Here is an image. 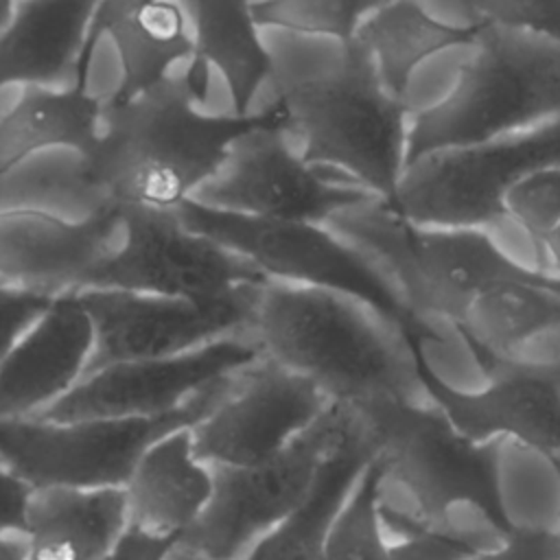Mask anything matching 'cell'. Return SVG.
<instances>
[{"label":"cell","mask_w":560,"mask_h":560,"mask_svg":"<svg viewBox=\"0 0 560 560\" xmlns=\"http://www.w3.org/2000/svg\"><path fill=\"white\" fill-rule=\"evenodd\" d=\"M188 79L166 77L122 105H105L101 133L81 158V179L122 206L177 210L225 164L232 147L256 129H287L276 101L258 114H206Z\"/></svg>","instance_id":"6da1fadb"},{"label":"cell","mask_w":560,"mask_h":560,"mask_svg":"<svg viewBox=\"0 0 560 560\" xmlns=\"http://www.w3.org/2000/svg\"><path fill=\"white\" fill-rule=\"evenodd\" d=\"M249 328L262 357L313 381L330 402L361 407L422 387L418 343L424 341L352 298L269 280Z\"/></svg>","instance_id":"7a4b0ae2"},{"label":"cell","mask_w":560,"mask_h":560,"mask_svg":"<svg viewBox=\"0 0 560 560\" xmlns=\"http://www.w3.org/2000/svg\"><path fill=\"white\" fill-rule=\"evenodd\" d=\"M453 90L409 120L407 168L560 118V44L479 26Z\"/></svg>","instance_id":"3957f363"},{"label":"cell","mask_w":560,"mask_h":560,"mask_svg":"<svg viewBox=\"0 0 560 560\" xmlns=\"http://www.w3.org/2000/svg\"><path fill=\"white\" fill-rule=\"evenodd\" d=\"M278 94L306 164L339 168L381 203L394 201L407 171L409 109L359 42L343 44L339 63L324 74L278 81Z\"/></svg>","instance_id":"277c9868"},{"label":"cell","mask_w":560,"mask_h":560,"mask_svg":"<svg viewBox=\"0 0 560 560\" xmlns=\"http://www.w3.org/2000/svg\"><path fill=\"white\" fill-rule=\"evenodd\" d=\"M372 444L383 477L416 501V523L446 527L448 510L468 503L503 536L514 525L503 510L497 479L499 440L479 442L462 433L438 407L387 398L352 407Z\"/></svg>","instance_id":"5b68a950"},{"label":"cell","mask_w":560,"mask_h":560,"mask_svg":"<svg viewBox=\"0 0 560 560\" xmlns=\"http://www.w3.org/2000/svg\"><path fill=\"white\" fill-rule=\"evenodd\" d=\"M177 217L188 230L247 258L269 280L352 298L402 335L422 341L438 339L431 324L411 311L383 267L322 223L256 219L195 199H186Z\"/></svg>","instance_id":"8992f818"},{"label":"cell","mask_w":560,"mask_h":560,"mask_svg":"<svg viewBox=\"0 0 560 560\" xmlns=\"http://www.w3.org/2000/svg\"><path fill=\"white\" fill-rule=\"evenodd\" d=\"M234 376L212 383L177 411L155 418L4 420L0 462L35 490L125 488L142 453L166 433L201 422L225 398Z\"/></svg>","instance_id":"52a82bcc"},{"label":"cell","mask_w":560,"mask_h":560,"mask_svg":"<svg viewBox=\"0 0 560 560\" xmlns=\"http://www.w3.org/2000/svg\"><path fill=\"white\" fill-rule=\"evenodd\" d=\"M354 422L348 405L326 411L276 457L256 466H210L212 494L179 545L212 560H238L311 492L319 466Z\"/></svg>","instance_id":"ba28073f"},{"label":"cell","mask_w":560,"mask_h":560,"mask_svg":"<svg viewBox=\"0 0 560 560\" xmlns=\"http://www.w3.org/2000/svg\"><path fill=\"white\" fill-rule=\"evenodd\" d=\"M560 166V118L409 166L387 210L416 225L490 228L505 190L525 175Z\"/></svg>","instance_id":"9c48e42d"},{"label":"cell","mask_w":560,"mask_h":560,"mask_svg":"<svg viewBox=\"0 0 560 560\" xmlns=\"http://www.w3.org/2000/svg\"><path fill=\"white\" fill-rule=\"evenodd\" d=\"M118 245L94 267L85 289H120L214 302L269 278L247 258L188 230L177 210L122 206Z\"/></svg>","instance_id":"30bf717a"},{"label":"cell","mask_w":560,"mask_h":560,"mask_svg":"<svg viewBox=\"0 0 560 560\" xmlns=\"http://www.w3.org/2000/svg\"><path fill=\"white\" fill-rule=\"evenodd\" d=\"M260 287L214 302L120 291L79 289L77 298L94 328V350L85 374L101 368L175 357L252 326Z\"/></svg>","instance_id":"8fae6325"},{"label":"cell","mask_w":560,"mask_h":560,"mask_svg":"<svg viewBox=\"0 0 560 560\" xmlns=\"http://www.w3.org/2000/svg\"><path fill=\"white\" fill-rule=\"evenodd\" d=\"M284 129H256L241 138L221 171L195 192V201L269 221L324 223L381 201L359 184H335L306 164Z\"/></svg>","instance_id":"7c38bea8"},{"label":"cell","mask_w":560,"mask_h":560,"mask_svg":"<svg viewBox=\"0 0 560 560\" xmlns=\"http://www.w3.org/2000/svg\"><path fill=\"white\" fill-rule=\"evenodd\" d=\"M260 359L262 350L256 339L232 335L175 357L114 363L83 376L61 400L35 418L59 422L164 416Z\"/></svg>","instance_id":"4fadbf2b"},{"label":"cell","mask_w":560,"mask_h":560,"mask_svg":"<svg viewBox=\"0 0 560 560\" xmlns=\"http://www.w3.org/2000/svg\"><path fill=\"white\" fill-rule=\"evenodd\" d=\"M330 405L306 376L262 357L234 376L225 398L195 427V455L208 466H256L284 451Z\"/></svg>","instance_id":"5bb4252c"},{"label":"cell","mask_w":560,"mask_h":560,"mask_svg":"<svg viewBox=\"0 0 560 560\" xmlns=\"http://www.w3.org/2000/svg\"><path fill=\"white\" fill-rule=\"evenodd\" d=\"M481 370L490 378L486 389H453L433 372L418 343L422 389L462 433L479 442L512 438L560 470V361L532 363L508 357Z\"/></svg>","instance_id":"9a60e30c"},{"label":"cell","mask_w":560,"mask_h":560,"mask_svg":"<svg viewBox=\"0 0 560 560\" xmlns=\"http://www.w3.org/2000/svg\"><path fill=\"white\" fill-rule=\"evenodd\" d=\"M118 203L103 199L88 217L42 208L0 210V282L50 295L85 289L94 267L118 245Z\"/></svg>","instance_id":"2e32d148"},{"label":"cell","mask_w":560,"mask_h":560,"mask_svg":"<svg viewBox=\"0 0 560 560\" xmlns=\"http://www.w3.org/2000/svg\"><path fill=\"white\" fill-rule=\"evenodd\" d=\"M94 328L77 291L52 298L0 361V422L35 418L85 374Z\"/></svg>","instance_id":"e0dca14e"},{"label":"cell","mask_w":560,"mask_h":560,"mask_svg":"<svg viewBox=\"0 0 560 560\" xmlns=\"http://www.w3.org/2000/svg\"><path fill=\"white\" fill-rule=\"evenodd\" d=\"M188 18L192 59L184 77L203 101L208 66L221 74L232 114H252V101L265 81L276 79V59L262 44L254 20V0H177Z\"/></svg>","instance_id":"ac0fdd59"},{"label":"cell","mask_w":560,"mask_h":560,"mask_svg":"<svg viewBox=\"0 0 560 560\" xmlns=\"http://www.w3.org/2000/svg\"><path fill=\"white\" fill-rule=\"evenodd\" d=\"M122 494L129 527L182 540L212 494V468L195 455L190 427L153 442Z\"/></svg>","instance_id":"d6986e66"},{"label":"cell","mask_w":560,"mask_h":560,"mask_svg":"<svg viewBox=\"0 0 560 560\" xmlns=\"http://www.w3.org/2000/svg\"><path fill=\"white\" fill-rule=\"evenodd\" d=\"M98 0H18L13 20L0 31V90L50 88L74 72Z\"/></svg>","instance_id":"ffe728a7"},{"label":"cell","mask_w":560,"mask_h":560,"mask_svg":"<svg viewBox=\"0 0 560 560\" xmlns=\"http://www.w3.org/2000/svg\"><path fill=\"white\" fill-rule=\"evenodd\" d=\"M372 459V444L354 413L352 427L319 466L306 499L258 538L243 560H322L332 523Z\"/></svg>","instance_id":"44dd1931"},{"label":"cell","mask_w":560,"mask_h":560,"mask_svg":"<svg viewBox=\"0 0 560 560\" xmlns=\"http://www.w3.org/2000/svg\"><path fill=\"white\" fill-rule=\"evenodd\" d=\"M127 527L122 488L35 490L26 560H103Z\"/></svg>","instance_id":"7402d4cb"},{"label":"cell","mask_w":560,"mask_h":560,"mask_svg":"<svg viewBox=\"0 0 560 560\" xmlns=\"http://www.w3.org/2000/svg\"><path fill=\"white\" fill-rule=\"evenodd\" d=\"M105 103L88 88H22L0 116V179L42 151L63 149L85 158L98 140Z\"/></svg>","instance_id":"603a6c76"},{"label":"cell","mask_w":560,"mask_h":560,"mask_svg":"<svg viewBox=\"0 0 560 560\" xmlns=\"http://www.w3.org/2000/svg\"><path fill=\"white\" fill-rule=\"evenodd\" d=\"M479 26H453L433 18L418 0H389L357 31L354 42L370 55L383 85L405 101L413 72L429 57L472 46Z\"/></svg>","instance_id":"cb8c5ba5"},{"label":"cell","mask_w":560,"mask_h":560,"mask_svg":"<svg viewBox=\"0 0 560 560\" xmlns=\"http://www.w3.org/2000/svg\"><path fill=\"white\" fill-rule=\"evenodd\" d=\"M107 37L120 61V81L105 105H122L168 77L173 63L192 59L188 18L177 0L149 4L120 22Z\"/></svg>","instance_id":"d4e9b609"},{"label":"cell","mask_w":560,"mask_h":560,"mask_svg":"<svg viewBox=\"0 0 560 560\" xmlns=\"http://www.w3.org/2000/svg\"><path fill=\"white\" fill-rule=\"evenodd\" d=\"M389 0H254L258 26L298 35L337 39L341 46L357 37L359 26Z\"/></svg>","instance_id":"484cf974"},{"label":"cell","mask_w":560,"mask_h":560,"mask_svg":"<svg viewBox=\"0 0 560 560\" xmlns=\"http://www.w3.org/2000/svg\"><path fill=\"white\" fill-rule=\"evenodd\" d=\"M383 470L376 459L368 464L328 534L322 560H387L381 534Z\"/></svg>","instance_id":"4316f807"},{"label":"cell","mask_w":560,"mask_h":560,"mask_svg":"<svg viewBox=\"0 0 560 560\" xmlns=\"http://www.w3.org/2000/svg\"><path fill=\"white\" fill-rule=\"evenodd\" d=\"M503 219L516 223L534 245L560 225V166L534 171L503 195Z\"/></svg>","instance_id":"83f0119b"},{"label":"cell","mask_w":560,"mask_h":560,"mask_svg":"<svg viewBox=\"0 0 560 560\" xmlns=\"http://www.w3.org/2000/svg\"><path fill=\"white\" fill-rule=\"evenodd\" d=\"M470 24L547 37L560 44V0H459Z\"/></svg>","instance_id":"f1b7e54d"},{"label":"cell","mask_w":560,"mask_h":560,"mask_svg":"<svg viewBox=\"0 0 560 560\" xmlns=\"http://www.w3.org/2000/svg\"><path fill=\"white\" fill-rule=\"evenodd\" d=\"M381 521L405 534L400 542L387 547V560H470L481 549L468 538L453 536L448 527L416 523L407 512L389 505H381Z\"/></svg>","instance_id":"f546056e"},{"label":"cell","mask_w":560,"mask_h":560,"mask_svg":"<svg viewBox=\"0 0 560 560\" xmlns=\"http://www.w3.org/2000/svg\"><path fill=\"white\" fill-rule=\"evenodd\" d=\"M52 298L35 289L0 284V361L18 337L48 308Z\"/></svg>","instance_id":"4dcf8cb0"},{"label":"cell","mask_w":560,"mask_h":560,"mask_svg":"<svg viewBox=\"0 0 560 560\" xmlns=\"http://www.w3.org/2000/svg\"><path fill=\"white\" fill-rule=\"evenodd\" d=\"M470 560H560V538L553 529L512 525L497 547L479 549Z\"/></svg>","instance_id":"1f68e13d"},{"label":"cell","mask_w":560,"mask_h":560,"mask_svg":"<svg viewBox=\"0 0 560 560\" xmlns=\"http://www.w3.org/2000/svg\"><path fill=\"white\" fill-rule=\"evenodd\" d=\"M155 2H162V0H98L96 7H94V13H92V20H90V26H88L81 52L77 57L74 83L72 85L88 88V74H90V66H92L96 46H98V42L103 37H107V31L116 22H120L122 18L144 9L149 4H155Z\"/></svg>","instance_id":"d6a6232c"},{"label":"cell","mask_w":560,"mask_h":560,"mask_svg":"<svg viewBox=\"0 0 560 560\" xmlns=\"http://www.w3.org/2000/svg\"><path fill=\"white\" fill-rule=\"evenodd\" d=\"M35 488L0 462V536H24Z\"/></svg>","instance_id":"836d02e7"},{"label":"cell","mask_w":560,"mask_h":560,"mask_svg":"<svg viewBox=\"0 0 560 560\" xmlns=\"http://www.w3.org/2000/svg\"><path fill=\"white\" fill-rule=\"evenodd\" d=\"M177 545V538L155 536L127 525L103 560H166Z\"/></svg>","instance_id":"e575fe53"},{"label":"cell","mask_w":560,"mask_h":560,"mask_svg":"<svg viewBox=\"0 0 560 560\" xmlns=\"http://www.w3.org/2000/svg\"><path fill=\"white\" fill-rule=\"evenodd\" d=\"M536 252L542 254V260H545L542 271L560 280V225L536 245Z\"/></svg>","instance_id":"d590c367"},{"label":"cell","mask_w":560,"mask_h":560,"mask_svg":"<svg viewBox=\"0 0 560 560\" xmlns=\"http://www.w3.org/2000/svg\"><path fill=\"white\" fill-rule=\"evenodd\" d=\"M0 560H26L24 536H0Z\"/></svg>","instance_id":"8d00e7d4"},{"label":"cell","mask_w":560,"mask_h":560,"mask_svg":"<svg viewBox=\"0 0 560 560\" xmlns=\"http://www.w3.org/2000/svg\"><path fill=\"white\" fill-rule=\"evenodd\" d=\"M166 560H212V558H206V556H201V553H197V551H190V549L177 545V547L168 553ZM238 560H243V558H238Z\"/></svg>","instance_id":"74e56055"},{"label":"cell","mask_w":560,"mask_h":560,"mask_svg":"<svg viewBox=\"0 0 560 560\" xmlns=\"http://www.w3.org/2000/svg\"><path fill=\"white\" fill-rule=\"evenodd\" d=\"M15 7H18V0H0V31H4L13 20Z\"/></svg>","instance_id":"f35d334b"},{"label":"cell","mask_w":560,"mask_h":560,"mask_svg":"<svg viewBox=\"0 0 560 560\" xmlns=\"http://www.w3.org/2000/svg\"><path fill=\"white\" fill-rule=\"evenodd\" d=\"M558 475H560V470H558ZM558 538H560V532H558Z\"/></svg>","instance_id":"ab89813d"},{"label":"cell","mask_w":560,"mask_h":560,"mask_svg":"<svg viewBox=\"0 0 560 560\" xmlns=\"http://www.w3.org/2000/svg\"><path fill=\"white\" fill-rule=\"evenodd\" d=\"M0 284H4V282H0Z\"/></svg>","instance_id":"60d3db41"}]
</instances>
